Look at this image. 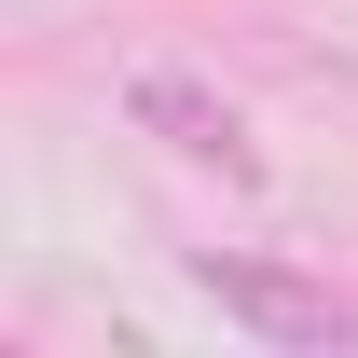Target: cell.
Wrapping results in <instances>:
<instances>
[{"mask_svg": "<svg viewBox=\"0 0 358 358\" xmlns=\"http://www.w3.org/2000/svg\"><path fill=\"white\" fill-rule=\"evenodd\" d=\"M193 289H207L234 331H262V345H345V358H358V303H345V289H317V275H289V262L193 248Z\"/></svg>", "mask_w": 358, "mask_h": 358, "instance_id": "obj_1", "label": "cell"}, {"mask_svg": "<svg viewBox=\"0 0 358 358\" xmlns=\"http://www.w3.org/2000/svg\"><path fill=\"white\" fill-rule=\"evenodd\" d=\"M124 110L166 138L179 166H221V179H248V166H262V152H248V124H234V96H207L193 69H138V83H124Z\"/></svg>", "mask_w": 358, "mask_h": 358, "instance_id": "obj_2", "label": "cell"}]
</instances>
